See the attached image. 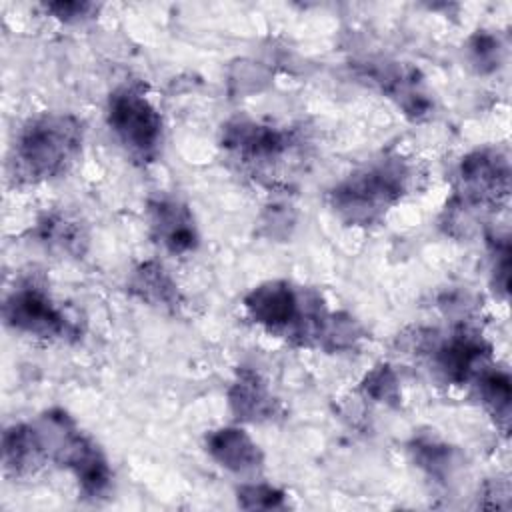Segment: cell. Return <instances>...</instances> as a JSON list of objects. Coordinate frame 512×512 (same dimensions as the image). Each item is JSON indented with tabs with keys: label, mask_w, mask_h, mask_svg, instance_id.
I'll use <instances>...</instances> for the list:
<instances>
[{
	"label": "cell",
	"mask_w": 512,
	"mask_h": 512,
	"mask_svg": "<svg viewBox=\"0 0 512 512\" xmlns=\"http://www.w3.org/2000/svg\"><path fill=\"white\" fill-rule=\"evenodd\" d=\"M82 148V124L68 114L32 120L18 136L16 166L28 180L54 178L68 170Z\"/></svg>",
	"instance_id": "cell-1"
},
{
	"label": "cell",
	"mask_w": 512,
	"mask_h": 512,
	"mask_svg": "<svg viewBox=\"0 0 512 512\" xmlns=\"http://www.w3.org/2000/svg\"><path fill=\"white\" fill-rule=\"evenodd\" d=\"M406 182L404 162L380 160L340 182L330 192V204L348 224H372L402 198Z\"/></svg>",
	"instance_id": "cell-2"
},
{
	"label": "cell",
	"mask_w": 512,
	"mask_h": 512,
	"mask_svg": "<svg viewBox=\"0 0 512 512\" xmlns=\"http://www.w3.org/2000/svg\"><path fill=\"white\" fill-rule=\"evenodd\" d=\"M244 306L254 322L270 332L294 336L300 342L322 336L326 318L316 294L296 290L288 282L274 280L260 284L246 298Z\"/></svg>",
	"instance_id": "cell-3"
},
{
	"label": "cell",
	"mask_w": 512,
	"mask_h": 512,
	"mask_svg": "<svg viewBox=\"0 0 512 512\" xmlns=\"http://www.w3.org/2000/svg\"><path fill=\"white\" fill-rule=\"evenodd\" d=\"M36 430L46 458H54L62 466H68L86 496L100 498L108 490L112 474L104 454L74 426L68 414L50 410L40 418Z\"/></svg>",
	"instance_id": "cell-4"
},
{
	"label": "cell",
	"mask_w": 512,
	"mask_h": 512,
	"mask_svg": "<svg viewBox=\"0 0 512 512\" xmlns=\"http://www.w3.org/2000/svg\"><path fill=\"white\" fill-rule=\"evenodd\" d=\"M510 192V164L508 158L494 150L484 148L462 158L458 168V192L454 202L456 212L480 210L498 206Z\"/></svg>",
	"instance_id": "cell-5"
},
{
	"label": "cell",
	"mask_w": 512,
	"mask_h": 512,
	"mask_svg": "<svg viewBox=\"0 0 512 512\" xmlns=\"http://www.w3.org/2000/svg\"><path fill=\"white\" fill-rule=\"evenodd\" d=\"M108 124L132 154L148 158L156 152L162 120L150 100L136 88L122 86L110 94Z\"/></svg>",
	"instance_id": "cell-6"
},
{
	"label": "cell",
	"mask_w": 512,
	"mask_h": 512,
	"mask_svg": "<svg viewBox=\"0 0 512 512\" xmlns=\"http://www.w3.org/2000/svg\"><path fill=\"white\" fill-rule=\"evenodd\" d=\"M4 320L14 330L40 338H68L76 336V326L52 302L50 294L26 282L18 286L4 302Z\"/></svg>",
	"instance_id": "cell-7"
},
{
	"label": "cell",
	"mask_w": 512,
	"mask_h": 512,
	"mask_svg": "<svg viewBox=\"0 0 512 512\" xmlns=\"http://www.w3.org/2000/svg\"><path fill=\"white\" fill-rule=\"evenodd\" d=\"M154 238L172 254H186L198 246V230L188 206L160 196L148 204Z\"/></svg>",
	"instance_id": "cell-8"
},
{
	"label": "cell",
	"mask_w": 512,
	"mask_h": 512,
	"mask_svg": "<svg viewBox=\"0 0 512 512\" xmlns=\"http://www.w3.org/2000/svg\"><path fill=\"white\" fill-rule=\"evenodd\" d=\"M490 358L488 344L474 332L460 330L444 340L434 354V362L446 380L462 384L478 376Z\"/></svg>",
	"instance_id": "cell-9"
},
{
	"label": "cell",
	"mask_w": 512,
	"mask_h": 512,
	"mask_svg": "<svg viewBox=\"0 0 512 512\" xmlns=\"http://www.w3.org/2000/svg\"><path fill=\"white\" fill-rule=\"evenodd\" d=\"M222 146L244 160H268L286 150L288 136L272 126L250 120H234L224 126Z\"/></svg>",
	"instance_id": "cell-10"
},
{
	"label": "cell",
	"mask_w": 512,
	"mask_h": 512,
	"mask_svg": "<svg viewBox=\"0 0 512 512\" xmlns=\"http://www.w3.org/2000/svg\"><path fill=\"white\" fill-rule=\"evenodd\" d=\"M206 448L220 466L238 474L254 472L262 464V452L240 428H220L210 432Z\"/></svg>",
	"instance_id": "cell-11"
},
{
	"label": "cell",
	"mask_w": 512,
	"mask_h": 512,
	"mask_svg": "<svg viewBox=\"0 0 512 512\" xmlns=\"http://www.w3.org/2000/svg\"><path fill=\"white\" fill-rule=\"evenodd\" d=\"M228 402L240 420L260 422L276 414V400L268 392L262 378L252 370H240L230 386Z\"/></svg>",
	"instance_id": "cell-12"
},
{
	"label": "cell",
	"mask_w": 512,
	"mask_h": 512,
	"mask_svg": "<svg viewBox=\"0 0 512 512\" xmlns=\"http://www.w3.org/2000/svg\"><path fill=\"white\" fill-rule=\"evenodd\" d=\"M4 464L16 474L32 472L46 458L40 434L34 426L18 424L4 432Z\"/></svg>",
	"instance_id": "cell-13"
},
{
	"label": "cell",
	"mask_w": 512,
	"mask_h": 512,
	"mask_svg": "<svg viewBox=\"0 0 512 512\" xmlns=\"http://www.w3.org/2000/svg\"><path fill=\"white\" fill-rule=\"evenodd\" d=\"M130 290L140 300L164 308H174L180 300L176 284L158 262L140 264L130 278Z\"/></svg>",
	"instance_id": "cell-14"
},
{
	"label": "cell",
	"mask_w": 512,
	"mask_h": 512,
	"mask_svg": "<svg viewBox=\"0 0 512 512\" xmlns=\"http://www.w3.org/2000/svg\"><path fill=\"white\" fill-rule=\"evenodd\" d=\"M478 390H480L482 402L506 432L510 422V400H512L510 376L504 370L484 368L478 374Z\"/></svg>",
	"instance_id": "cell-15"
},
{
	"label": "cell",
	"mask_w": 512,
	"mask_h": 512,
	"mask_svg": "<svg viewBox=\"0 0 512 512\" xmlns=\"http://www.w3.org/2000/svg\"><path fill=\"white\" fill-rule=\"evenodd\" d=\"M414 460L432 476H446L452 468V452L444 444L420 440L414 444Z\"/></svg>",
	"instance_id": "cell-16"
},
{
	"label": "cell",
	"mask_w": 512,
	"mask_h": 512,
	"mask_svg": "<svg viewBox=\"0 0 512 512\" xmlns=\"http://www.w3.org/2000/svg\"><path fill=\"white\" fill-rule=\"evenodd\" d=\"M238 504L246 510H272L284 506V492L268 484H246L238 488Z\"/></svg>",
	"instance_id": "cell-17"
},
{
	"label": "cell",
	"mask_w": 512,
	"mask_h": 512,
	"mask_svg": "<svg viewBox=\"0 0 512 512\" xmlns=\"http://www.w3.org/2000/svg\"><path fill=\"white\" fill-rule=\"evenodd\" d=\"M470 60L478 72H492L500 64V44L492 34L478 32L468 46Z\"/></svg>",
	"instance_id": "cell-18"
},
{
	"label": "cell",
	"mask_w": 512,
	"mask_h": 512,
	"mask_svg": "<svg viewBox=\"0 0 512 512\" xmlns=\"http://www.w3.org/2000/svg\"><path fill=\"white\" fill-rule=\"evenodd\" d=\"M40 238L72 252L78 250L82 232L64 218H48L44 224H40Z\"/></svg>",
	"instance_id": "cell-19"
},
{
	"label": "cell",
	"mask_w": 512,
	"mask_h": 512,
	"mask_svg": "<svg viewBox=\"0 0 512 512\" xmlns=\"http://www.w3.org/2000/svg\"><path fill=\"white\" fill-rule=\"evenodd\" d=\"M364 390L374 400L392 402L398 398V380L388 366H376L364 380Z\"/></svg>",
	"instance_id": "cell-20"
},
{
	"label": "cell",
	"mask_w": 512,
	"mask_h": 512,
	"mask_svg": "<svg viewBox=\"0 0 512 512\" xmlns=\"http://www.w3.org/2000/svg\"><path fill=\"white\" fill-rule=\"evenodd\" d=\"M494 278H496V288L502 290V294H508V284H510V244L506 238L496 242L494 250Z\"/></svg>",
	"instance_id": "cell-21"
},
{
	"label": "cell",
	"mask_w": 512,
	"mask_h": 512,
	"mask_svg": "<svg viewBox=\"0 0 512 512\" xmlns=\"http://www.w3.org/2000/svg\"><path fill=\"white\" fill-rule=\"evenodd\" d=\"M54 16L62 20H82L88 18L90 12L94 10V4L90 2H52L46 6Z\"/></svg>",
	"instance_id": "cell-22"
}]
</instances>
